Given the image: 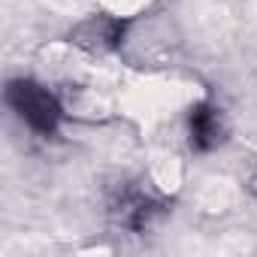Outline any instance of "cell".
<instances>
[{
	"instance_id": "7a4b0ae2",
	"label": "cell",
	"mask_w": 257,
	"mask_h": 257,
	"mask_svg": "<svg viewBox=\"0 0 257 257\" xmlns=\"http://www.w3.org/2000/svg\"><path fill=\"white\" fill-rule=\"evenodd\" d=\"M124 34V25L115 22V19H91L85 22L82 28H76L73 34V43L85 46V49H94V52H103V49H112Z\"/></svg>"
},
{
	"instance_id": "6da1fadb",
	"label": "cell",
	"mask_w": 257,
	"mask_h": 257,
	"mask_svg": "<svg viewBox=\"0 0 257 257\" xmlns=\"http://www.w3.org/2000/svg\"><path fill=\"white\" fill-rule=\"evenodd\" d=\"M7 97H10L13 109L34 127V131H40V134L55 131V124L61 118V106L49 91H43L34 82H13Z\"/></svg>"
},
{
	"instance_id": "3957f363",
	"label": "cell",
	"mask_w": 257,
	"mask_h": 257,
	"mask_svg": "<svg viewBox=\"0 0 257 257\" xmlns=\"http://www.w3.org/2000/svg\"><path fill=\"white\" fill-rule=\"evenodd\" d=\"M191 140L197 149H212L221 143V118L209 106H197L191 115Z\"/></svg>"
}]
</instances>
